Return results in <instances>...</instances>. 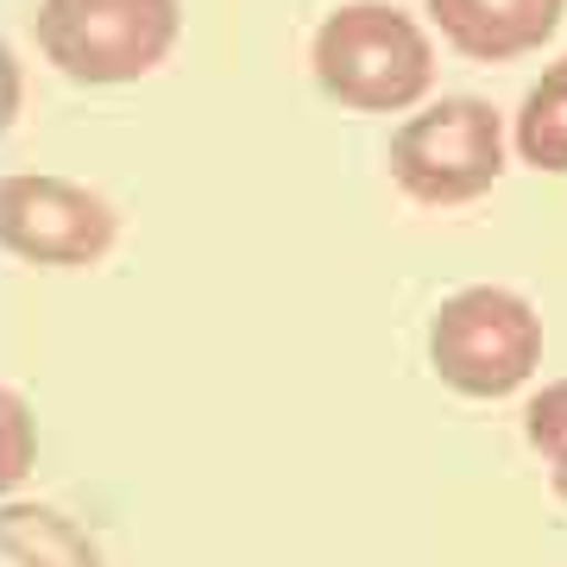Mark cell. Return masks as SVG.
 I'll list each match as a JSON object with an SVG mask.
<instances>
[{
	"label": "cell",
	"instance_id": "cell-2",
	"mask_svg": "<svg viewBox=\"0 0 567 567\" xmlns=\"http://www.w3.org/2000/svg\"><path fill=\"white\" fill-rule=\"evenodd\" d=\"M429 365L461 398H511L543 365V322L505 284H466L429 322Z\"/></svg>",
	"mask_w": 567,
	"mask_h": 567
},
{
	"label": "cell",
	"instance_id": "cell-3",
	"mask_svg": "<svg viewBox=\"0 0 567 567\" xmlns=\"http://www.w3.org/2000/svg\"><path fill=\"white\" fill-rule=\"evenodd\" d=\"M177 0H44L39 51L70 82H140L177 44Z\"/></svg>",
	"mask_w": 567,
	"mask_h": 567
},
{
	"label": "cell",
	"instance_id": "cell-4",
	"mask_svg": "<svg viewBox=\"0 0 567 567\" xmlns=\"http://www.w3.org/2000/svg\"><path fill=\"white\" fill-rule=\"evenodd\" d=\"M391 177L404 196L429 208H454L486 196L505 177V126L498 107L473 102V95H447V102L410 114L391 133Z\"/></svg>",
	"mask_w": 567,
	"mask_h": 567
},
{
	"label": "cell",
	"instance_id": "cell-6",
	"mask_svg": "<svg viewBox=\"0 0 567 567\" xmlns=\"http://www.w3.org/2000/svg\"><path fill=\"white\" fill-rule=\"evenodd\" d=\"M442 39L473 63H511L529 58L555 39L567 0H429Z\"/></svg>",
	"mask_w": 567,
	"mask_h": 567
},
{
	"label": "cell",
	"instance_id": "cell-10",
	"mask_svg": "<svg viewBox=\"0 0 567 567\" xmlns=\"http://www.w3.org/2000/svg\"><path fill=\"white\" fill-rule=\"evenodd\" d=\"M13 121V58H7V44H0V126Z\"/></svg>",
	"mask_w": 567,
	"mask_h": 567
},
{
	"label": "cell",
	"instance_id": "cell-1",
	"mask_svg": "<svg viewBox=\"0 0 567 567\" xmlns=\"http://www.w3.org/2000/svg\"><path fill=\"white\" fill-rule=\"evenodd\" d=\"M309 63H316L322 95L360 114H404L435 82L429 32L385 0H353L341 13H328Z\"/></svg>",
	"mask_w": 567,
	"mask_h": 567
},
{
	"label": "cell",
	"instance_id": "cell-9",
	"mask_svg": "<svg viewBox=\"0 0 567 567\" xmlns=\"http://www.w3.org/2000/svg\"><path fill=\"white\" fill-rule=\"evenodd\" d=\"M524 435H529V447L555 466V480H567V379H555V385H543L529 398Z\"/></svg>",
	"mask_w": 567,
	"mask_h": 567
},
{
	"label": "cell",
	"instance_id": "cell-11",
	"mask_svg": "<svg viewBox=\"0 0 567 567\" xmlns=\"http://www.w3.org/2000/svg\"><path fill=\"white\" fill-rule=\"evenodd\" d=\"M555 498H561V505H567V480H555Z\"/></svg>",
	"mask_w": 567,
	"mask_h": 567
},
{
	"label": "cell",
	"instance_id": "cell-5",
	"mask_svg": "<svg viewBox=\"0 0 567 567\" xmlns=\"http://www.w3.org/2000/svg\"><path fill=\"white\" fill-rule=\"evenodd\" d=\"M0 246L25 265H95L114 246V208L70 177H0Z\"/></svg>",
	"mask_w": 567,
	"mask_h": 567
},
{
	"label": "cell",
	"instance_id": "cell-7",
	"mask_svg": "<svg viewBox=\"0 0 567 567\" xmlns=\"http://www.w3.org/2000/svg\"><path fill=\"white\" fill-rule=\"evenodd\" d=\"M517 152L536 171H567V58L548 63L517 107Z\"/></svg>",
	"mask_w": 567,
	"mask_h": 567
},
{
	"label": "cell",
	"instance_id": "cell-8",
	"mask_svg": "<svg viewBox=\"0 0 567 567\" xmlns=\"http://www.w3.org/2000/svg\"><path fill=\"white\" fill-rule=\"evenodd\" d=\"M32 454H39V423L13 385H0V492H13L32 473Z\"/></svg>",
	"mask_w": 567,
	"mask_h": 567
}]
</instances>
